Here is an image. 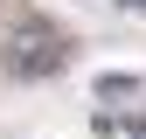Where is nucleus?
Masks as SVG:
<instances>
[{
	"mask_svg": "<svg viewBox=\"0 0 146 139\" xmlns=\"http://www.w3.org/2000/svg\"><path fill=\"white\" fill-rule=\"evenodd\" d=\"M63 63V42H56V35H49V21H21V28H14V49H7V70H14V77H49V70H56Z\"/></svg>",
	"mask_w": 146,
	"mask_h": 139,
	"instance_id": "obj_1",
	"label": "nucleus"
}]
</instances>
